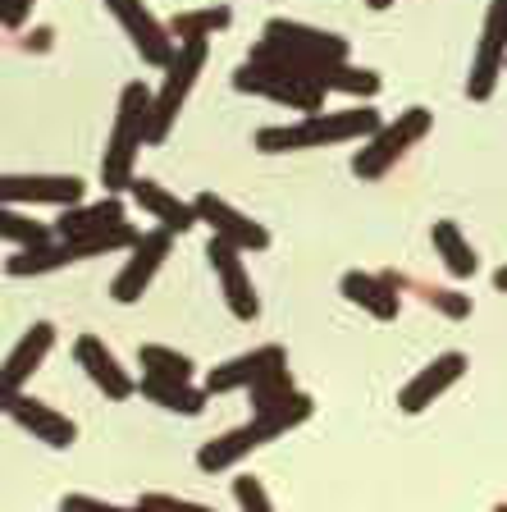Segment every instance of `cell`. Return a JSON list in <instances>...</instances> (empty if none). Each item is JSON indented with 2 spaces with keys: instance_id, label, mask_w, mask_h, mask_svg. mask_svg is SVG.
<instances>
[{
  "instance_id": "1",
  "label": "cell",
  "mask_w": 507,
  "mask_h": 512,
  "mask_svg": "<svg viewBox=\"0 0 507 512\" xmlns=\"http://www.w3.org/2000/svg\"><path fill=\"white\" fill-rule=\"evenodd\" d=\"M311 412H316L311 394L293 389L288 398H279V403L252 412V421H243V426H233V430H224V435L206 439V444L197 448V467L206 471V476H220V471L238 467L243 458H252L256 448L275 444L279 435H288V430H297L302 421H311Z\"/></svg>"
},
{
  "instance_id": "2",
  "label": "cell",
  "mask_w": 507,
  "mask_h": 512,
  "mask_svg": "<svg viewBox=\"0 0 507 512\" xmlns=\"http://www.w3.org/2000/svg\"><path fill=\"white\" fill-rule=\"evenodd\" d=\"M233 92L275 101V106H288V110H297V115L325 110V96H329L325 87L316 83V74H307L302 64H293L279 46L265 42V37L252 46V55L233 69Z\"/></svg>"
},
{
  "instance_id": "3",
  "label": "cell",
  "mask_w": 507,
  "mask_h": 512,
  "mask_svg": "<svg viewBox=\"0 0 507 512\" xmlns=\"http://www.w3.org/2000/svg\"><path fill=\"white\" fill-rule=\"evenodd\" d=\"M384 115L375 106H348V110H316L297 124H270L256 128V151L284 156V151H311V147H343V142H366Z\"/></svg>"
},
{
  "instance_id": "4",
  "label": "cell",
  "mask_w": 507,
  "mask_h": 512,
  "mask_svg": "<svg viewBox=\"0 0 507 512\" xmlns=\"http://www.w3.org/2000/svg\"><path fill=\"white\" fill-rule=\"evenodd\" d=\"M151 87L128 83L119 92L115 124H110L106 151H101V183L106 192H128V183L138 179V151L151 147Z\"/></svg>"
},
{
  "instance_id": "5",
  "label": "cell",
  "mask_w": 507,
  "mask_h": 512,
  "mask_svg": "<svg viewBox=\"0 0 507 512\" xmlns=\"http://www.w3.org/2000/svg\"><path fill=\"white\" fill-rule=\"evenodd\" d=\"M430 128H434V115L425 106H407L398 119H384V124L361 142L357 156H352V174L366 179V183L384 179V174H389L393 165L416 147V142L430 138Z\"/></svg>"
},
{
  "instance_id": "6",
  "label": "cell",
  "mask_w": 507,
  "mask_h": 512,
  "mask_svg": "<svg viewBox=\"0 0 507 512\" xmlns=\"http://www.w3.org/2000/svg\"><path fill=\"white\" fill-rule=\"evenodd\" d=\"M211 60V37H192V42H179L174 60L165 64V78H160V92L151 96V147L169 138V128L179 124L183 106H188L192 87H197L201 69Z\"/></svg>"
},
{
  "instance_id": "7",
  "label": "cell",
  "mask_w": 507,
  "mask_h": 512,
  "mask_svg": "<svg viewBox=\"0 0 507 512\" xmlns=\"http://www.w3.org/2000/svg\"><path fill=\"white\" fill-rule=\"evenodd\" d=\"M169 252H174V234L169 229H147V234L138 238V243L128 247V261L124 270L115 275V284H110V298L119 302V307H133V302H142V293L151 288V279L160 275V266L169 261Z\"/></svg>"
},
{
  "instance_id": "8",
  "label": "cell",
  "mask_w": 507,
  "mask_h": 512,
  "mask_svg": "<svg viewBox=\"0 0 507 512\" xmlns=\"http://www.w3.org/2000/svg\"><path fill=\"white\" fill-rule=\"evenodd\" d=\"M507 74V0H489L485 32L471 55V78H466V96L471 101H489L498 78Z\"/></svg>"
},
{
  "instance_id": "9",
  "label": "cell",
  "mask_w": 507,
  "mask_h": 512,
  "mask_svg": "<svg viewBox=\"0 0 507 512\" xmlns=\"http://www.w3.org/2000/svg\"><path fill=\"white\" fill-rule=\"evenodd\" d=\"M110 14H115V23L128 32V42H133V51L142 55V64H151V69H165L169 60H174V51H179V42L169 37V23H160L156 14L142 5V0H101Z\"/></svg>"
},
{
  "instance_id": "10",
  "label": "cell",
  "mask_w": 507,
  "mask_h": 512,
  "mask_svg": "<svg viewBox=\"0 0 507 512\" xmlns=\"http://www.w3.org/2000/svg\"><path fill=\"white\" fill-rule=\"evenodd\" d=\"M51 348H55V325L51 320H37V325L23 330V339L14 343L10 357L0 362V416L10 412V403L23 394V384L42 371V362L51 357Z\"/></svg>"
},
{
  "instance_id": "11",
  "label": "cell",
  "mask_w": 507,
  "mask_h": 512,
  "mask_svg": "<svg viewBox=\"0 0 507 512\" xmlns=\"http://www.w3.org/2000/svg\"><path fill=\"white\" fill-rule=\"evenodd\" d=\"M243 247L224 243V238L211 234V243H206V261H211L215 279H220V293H224V307L233 311V320H247L252 325L256 316H261V298H256V284L252 275H247L243 266Z\"/></svg>"
},
{
  "instance_id": "12",
  "label": "cell",
  "mask_w": 507,
  "mask_h": 512,
  "mask_svg": "<svg viewBox=\"0 0 507 512\" xmlns=\"http://www.w3.org/2000/svg\"><path fill=\"white\" fill-rule=\"evenodd\" d=\"M192 206H197V220L206 224L215 238H224V243L243 247V252H265V247H270V229H265L261 220H252V215H243L233 202H224L220 192H197Z\"/></svg>"
},
{
  "instance_id": "13",
  "label": "cell",
  "mask_w": 507,
  "mask_h": 512,
  "mask_svg": "<svg viewBox=\"0 0 507 512\" xmlns=\"http://www.w3.org/2000/svg\"><path fill=\"white\" fill-rule=\"evenodd\" d=\"M261 37L265 42H275V46H284V51H293L297 60L320 64V69L348 60V37L325 32V28H311V23H297V19H270Z\"/></svg>"
},
{
  "instance_id": "14",
  "label": "cell",
  "mask_w": 507,
  "mask_h": 512,
  "mask_svg": "<svg viewBox=\"0 0 507 512\" xmlns=\"http://www.w3.org/2000/svg\"><path fill=\"white\" fill-rule=\"evenodd\" d=\"M0 202L64 211V206L83 202V179L78 174H0Z\"/></svg>"
},
{
  "instance_id": "15",
  "label": "cell",
  "mask_w": 507,
  "mask_h": 512,
  "mask_svg": "<svg viewBox=\"0 0 507 512\" xmlns=\"http://www.w3.org/2000/svg\"><path fill=\"white\" fill-rule=\"evenodd\" d=\"M466 366H471V357H466V352H439L430 366H421L412 380L402 384L398 412H402V416H421L425 407H434L439 398L448 394V389H453L457 380H462Z\"/></svg>"
},
{
  "instance_id": "16",
  "label": "cell",
  "mask_w": 507,
  "mask_h": 512,
  "mask_svg": "<svg viewBox=\"0 0 507 512\" xmlns=\"http://www.w3.org/2000/svg\"><path fill=\"white\" fill-rule=\"evenodd\" d=\"M74 362L87 371V380L110 398V403H128V398L138 394V380L119 366V357L106 348V339H96V334H78L74 343Z\"/></svg>"
},
{
  "instance_id": "17",
  "label": "cell",
  "mask_w": 507,
  "mask_h": 512,
  "mask_svg": "<svg viewBox=\"0 0 507 512\" xmlns=\"http://www.w3.org/2000/svg\"><path fill=\"white\" fill-rule=\"evenodd\" d=\"M14 421L19 430H28L37 444H46V448H74L78 444V426H74V416H64L60 407H51V403H42V398H32V394H19L10 403V412H5Z\"/></svg>"
},
{
  "instance_id": "18",
  "label": "cell",
  "mask_w": 507,
  "mask_h": 512,
  "mask_svg": "<svg viewBox=\"0 0 507 512\" xmlns=\"http://www.w3.org/2000/svg\"><path fill=\"white\" fill-rule=\"evenodd\" d=\"M288 362V352L279 348V343H261V348L252 352H238V357H229V362H220L215 371H206V394L220 398V394H238V389H252L256 380H261L270 366Z\"/></svg>"
},
{
  "instance_id": "19",
  "label": "cell",
  "mask_w": 507,
  "mask_h": 512,
  "mask_svg": "<svg viewBox=\"0 0 507 512\" xmlns=\"http://www.w3.org/2000/svg\"><path fill=\"white\" fill-rule=\"evenodd\" d=\"M338 288H343V298H348L352 307H361L375 320H398V311H402L398 270H380V275H370V270H348Z\"/></svg>"
},
{
  "instance_id": "20",
  "label": "cell",
  "mask_w": 507,
  "mask_h": 512,
  "mask_svg": "<svg viewBox=\"0 0 507 512\" xmlns=\"http://www.w3.org/2000/svg\"><path fill=\"white\" fill-rule=\"evenodd\" d=\"M128 197L138 202L142 215H151V220L160 224V229H169V234H188V229H197V206L183 202L179 192H169L165 183L156 179H133L128 183Z\"/></svg>"
},
{
  "instance_id": "21",
  "label": "cell",
  "mask_w": 507,
  "mask_h": 512,
  "mask_svg": "<svg viewBox=\"0 0 507 512\" xmlns=\"http://www.w3.org/2000/svg\"><path fill=\"white\" fill-rule=\"evenodd\" d=\"M119 220H128L124 197H119V192H106V197H96V202H74V206H64V211L55 215V238L101 234V229H110V224H119Z\"/></svg>"
},
{
  "instance_id": "22",
  "label": "cell",
  "mask_w": 507,
  "mask_h": 512,
  "mask_svg": "<svg viewBox=\"0 0 507 512\" xmlns=\"http://www.w3.org/2000/svg\"><path fill=\"white\" fill-rule=\"evenodd\" d=\"M138 394L151 398L156 407L165 412H179V416H201L206 412V384H192V380H169V375H142L138 380Z\"/></svg>"
},
{
  "instance_id": "23",
  "label": "cell",
  "mask_w": 507,
  "mask_h": 512,
  "mask_svg": "<svg viewBox=\"0 0 507 512\" xmlns=\"http://www.w3.org/2000/svg\"><path fill=\"white\" fill-rule=\"evenodd\" d=\"M430 243H434V252H439V261L448 266L453 279H471L480 270L476 247H471V238H466L462 229H457V220H434L430 224Z\"/></svg>"
},
{
  "instance_id": "24",
  "label": "cell",
  "mask_w": 507,
  "mask_h": 512,
  "mask_svg": "<svg viewBox=\"0 0 507 512\" xmlns=\"http://www.w3.org/2000/svg\"><path fill=\"white\" fill-rule=\"evenodd\" d=\"M51 238H55V224H37L32 215H23V206L0 202V243L37 247V243H51Z\"/></svg>"
},
{
  "instance_id": "25",
  "label": "cell",
  "mask_w": 507,
  "mask_h": 512,
  "mask_svg": "<svg viewBox=\"0 0 507 512\" xmlns=\"http://www.w3.org/2000/svg\"><path fill=\"white\" fill-rule=\"evenodd\" d=\"M233 23V14L224 5H206V10H179L169 19V37L174 42H192V37H215Z\"/></svg>"
},
{
  "instance_id": "26",
  "label": "cell",
  "mask_w": 507,
  "mask_h": 512,
  "mask_svg": "<svg viewBox=\"0 0 507 512\" xmlns=\"http://www.w3.org/2000/svg\"><path fill=\"white\" fill-rule=\"evenodd\" d=\"M138 366H142V375H169V380H192V371H197L188 352L169 348V343H142Z\"/></svg>"
},
{
  "instance_id": "27",
  "label": "cell",
  "mask_w": 507,
  "mask_h": 512,
  "mask_svg": "<svg viewBox=\"0 0 507 512\" xmlns=\"http://www.w3.org/2000/svg\"><path fill=\"white\" fill-rule=\"evenodd\" d=\"M297 384H293V371H288V362H279V366H270V371L261 375V380L247 389L252 394V412H261V407H270V403H279V398H288Z\"/></svg>"
},
{
  "instance_id": "28",
  "label": "cell",
  "mask_w": 507,
  "mask_h": 512,
  "mask_svg": "<svg viewBox=\"0 0 507 512\" xmlns=\"http://www.w3.org/2000/svg\"><path fill=\"white\" fill-rule=\"evenodd\" d=\"M233 503H238L243 512H270L275 508V499L265 494V485L252 476V471H243V476L233 480Z\"/></svg>"
},
{
  "instance_id": "29",
  "label": "cell",
  "mask_w": 507,
  "mask_h": 512,
  "mask_svg": "<svg viewBox=\"0 0 507 512\" xmlns=\"http://www.w3.org/2000/svg\"><path fill=\"white\" fill-rule=\"evenodd\" d=\"M421 298L430 302L439 316H448V320H466V316H471V298H466V293H457V288H425L421 284Z\"/></svg>"
},
{
  "instance_id": "30",
  "label": "cell",
  "mask_w": 507,
  "mask_h": 512,
  "mask_svg": "<svg viewBox=\"0 0 507 512\" xmlns=\"http://www.w3.org/2000/svg\"><path fill=\"white\" fill-rule=\"evenodd\" d=\"M133 508H142V512H151V508H169V512L188 508V512H197L201 503H192V499H179V494H138V503H133Z\"/></svg>"
},
{
  "instance_id": "31",
  "label": "cell",
  "mask_w": 507,
  "mask_h": 512,
  "mask_svg": "<svg viewBox=\"0 0 507 512\" xmlns=\"http://www.w3.org/2000/svg\"><path fill=\"white\" fill-rule=\"evenodd\" d=\"M60 508H64V512H106L110 503H106V499H92V494H64Z\"/></svg>"
},
{
  "instance_id": "32",
  "label": "cell",
  "mask_w": 507,
  "mask_h": 512,
  "mask_svg": "<svg viewBox=\"0 0 507 512\" xmlns=\"http://www.w3.org/2000/svg\"><path fill=\"white\" fill-rule=\"evenodd\" d=\"M32 5L37 0H5V28H23L32 19Z\"/></svg>"
},
{
  "instance_id": "33",
  "label": "cell",
  "mask_w": 507,
  "mask_h": 512,
  "mask_svg": "<svg viewBox=\"0 0 507 512\" xmlns=\"http://www.w3.org/2000/svg\"><path fill=\"white\" fill-rule=\"evenodd\" d=\"M494 288H498V293H507V266L494 270Z\"/></svg>"
},
{
  "instance_id": "34",
  "label": "cell",
  "mask_w": 507,
  "mask_h": 512,
  "mask_svg": "<svg viewBox=\"0 0 507 512\" xmlns=\"http://www.w3.org/2000/svg\"><path fill=\"white\" fill-rule=\"evenodd\" d=\"M366 5H370V10H375V14H380V10H389L393 0H366Z\"/></svg>"
},
{
  "instance_id": "35",
  "label": "cell",
  "mask_w": 507,
  "mask_h": 512,
  "mask_svg": "<svg viewBox=\"0 0 507 512\" xmlns=\"http://www.w3.org/2000/svg\"><path fill=\"white\" fill-rule=\"evenodd\" d=\"M0 23H5V0H0Z\"/></svg>"
}]
</instances>
